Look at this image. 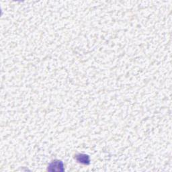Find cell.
Segmentation results:
<instances>
[{
    "label": "cell",
    "instance_id": "1",
    "mask_svg": "<svg viewBox=\"0 0 172 172\" xmlns=\"http://www.w3.org/2000/svg\"><path fill=\"white\" fill-rule=\"evenodd\" d=\"M48 171H63V163L61 161H54L48 167Z\"/></svg>",
    "mask_w": 172,
    "mask_h": 172
},
{
    "label": "cell",
    "instance_id": "2",
    "mask_svg": "<svg viewBox=\"0 0 172 172\" xmlns=\"http://www.w3.org/2000/svg\"><path fill=\"white\" fill-rule=\"evenodd\" d=\"M77 160L81 163H84V164H88L90 163L89 157L86 155H79L76 157Z\"/></svg>",
    "mask_w": 172,
    "mask_h": 172
}]
</instances>
